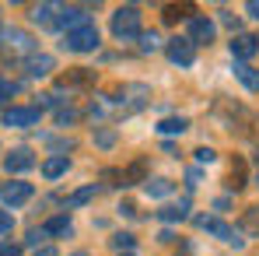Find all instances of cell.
<instances>
[{
	"label": "cell",
	"instance_id": "1",
	"mask_svg": "<svg viewBox=\"0 0 259 256\" xmlns=\"http://www.w3.org/2000/svg\"><path fill=\"white\" fill-rule=\"evenodd\" d=\"M112 35L116 39H140V7H119L116 14H112Z\"/></svg>",
	"mask_w": 259,
	"mask_h": 256
},
{
	"label": "cell",
	"instance_id": "2",
	"mask_svg": "<svg viewBox=\"0 0 259 256\" xmlns=\"http://www.w3.org/2000/svg\"><path fill=\"white\" fill-rule=\"evenodd\" d=\"M98 43H102V39H98V28H95V25H84V28L70 32L63 46H67L70 53H91V49H98Z\"/></svg>",
	"mask_w": 259,
	"mask_h": 256
},
{
	"label": "cell",
	"instance_id": "3",
	"mask_svg": "<svg viewBox=\"0 0 259 256\" xmlns=\"http://www.w3.org/2000/svg\"><path fill=\"white\" fill-rule=\"evenodd\" d=\"M196 225H200L203 232L217 235L221 242H235V246H242V242H245V239H238V232H235L231 225H224L221 217H210V214H203V217H196Z\"/></svg>",
	"mask_w": 259,
	"mask_h": 256
},
{
	"label": "cell",
	"instance_id": "4",
	"mask_svg": "<svg viewBox=\"0 0 259 256\" xmlns=\"http://www.w3.org/2000/svg\"><path fill=\"white\" fill-rule=\"evenodd\" d=\"M39 116H42V109H35V105H11V109L4 113V123L21 130V127H35Z\"/></svg>",
	"mask_w": 259,
	"mask_h": 256
},
{
	"label": "cell",
	"instance_id": "5",
	"mask_svg": "<svg viewBox=\"0 0 259 256\" xmlns=\"http://www.w3.org/2000/svg\"><path fill=\"white\" fill-rule=\"evenodd\" d=\"M84 25H91L84 7H60L56 28H67V35H70V32H77V28H84Z\"/></svg>",
	"mask_w": 259,
	"mask_h": 256
},
{
	"label": "cell",
	"instance_id": "6",
	"mask_svg": "<svg viewBox=\"0 0 259 256\" xmlns=\"http://www.w3.org/2000/svg\"><path fill=\"white\" fill-rule=\"evenodd\" d=\"M193 46H207L214 39V21L210 18H200V14H193L189 18V35H186Z\"/></svg>",
	"mask_w": 259,
	"mask_h": 256
},
{
	"label": "cell",
	"instance_id": "7",
	"mask_svg": "<svg viewBox=\"0 0 259 256\" xmlns=\"http://www.w3.org/2000/svg\"><path fill=\"white\" fill-rule=\"evenodd\" d=\"M165 53H168V60L179 63V67H189V63L196 60V49H193L189 39H172V43L165 46Z\"/></svg>",
	"mask_w": 259,
	"mask_h": 256
},
{
	"label": "cell",
	"instance_id": "8",
	"mask_svg": "<svg viewBox=\"0 0 259 256\" xmlns=\"http://www.w3.org/2000/svg\"><path fill=\"white\" fill-rule=\"evenodd\" d=\"M0 200L11 204V207L32 200V182H7V186H0Z\"/></svg>",
	"mask_w": 259,
	"mask_h": 256
},
{
	"label": "cell",
	"instance_id": "9",
	"mask_svg": "<svg viewBox=\"0 0 259 256\" xmlns=\"http://www.w3.org/2000/svg\"><path fill=\"white\" fill-rule=\"evenodd\" d=\"M259 53V39L256 35H235L231 39V56H238V60H252Z\"/></svg>",
	"mask_w": 259,
	"mask_h": 256
},
{
	"label": "cell",
	"instance_id": "10",
	"mask_svg": "<svg viewBox=\"0 0 259 256\" xmlns=\"http://www.w3.org/2000/svg\"><path fill=\"white\" fill-rule=\"evenodd\" d=\"M4 165H7V172H28L32 165H35V158H32V151H28V148H18V151H11V155H7V162H4Z\"/></svg>",
	"mask_w": 259,
	"mask_h": 256
},
{
	"label": "cell",
	"instance_id": "11",
	"mask_svg": "<svg viewBox=\"0 0 259 256\" xmlns=\"http://www.w3.org/2000/svg\"><path fill=\"white\" fill-rule=\"evenodd\" d=\"M4 39H7V49L11 53H32V35L28 32H21V28H11V32H4Z\"/></svg>",
	"mask_w": 259,
	"mask_h": 256
},
{
	"label": "cell",
	"instance_id": "12",
	"mask_svg": "<svg viewBox=\"0 0 259 256\" xmlns=\"http://www.w3.org/2000/svg\"><path fill=\"white\" fill-rule=\"evenodd\" d=\"M25 67H28V78H46V74L56 67V60H53L49 53H39V56H28Z\"/></svg>",
	"mask_w": 259,
	"mask_h": 256
},
{
	"label": "cell",
	"instance_id": "13",
	"mask_svg": "<svg viewBox=\"0 0 259 256\" xmlns=\"http://www.w3.org/2000/svg\"><path fill=\"white\" fill-rule=\"evenodd\" d=\"M235 78L249 91H259V67H249V63H235Z\"/></svg>",
	"mask_w": 259,
	"mask_h": 256
},
{
	"label": "cell",
	"instance_id": "14",
	"mask_svg": "<svg viewBox=\"0 0 259 256\" xmlns=\"http://www.w3.org/2000/svg\"><path fill=\"white\" fill-rule=\"evenodd\" d=\"M70 228H74V225H70V214H56V217H49L42 225L46 235H70Z\"/></svg>",
	"mask_w": 259,
	"mask_h": 256
},
{
	"label": "cell",
	"instance_id": "15",
	"mask_svg": "<svg viewBox=\"0 0 259 256\" xmlns=\"http://www.w3.org/2000/svg\"><path fill=\"white\" fill-rule=\"evenodd\" d=\"M63 172H67V155H53V158L42 162V175L46 179H60Z\"/></svg>",
	"mask_w": 259,
	"mask_h": 256
},
{
	"label": "cell",
	"instance_id": "16",
	"mask_svg": "<svg viewBox=\"0 0 259 256\" xmlns=\"http://www.w3.org/2000/svg\"><path fill=\"white\" fill-rule=\"evenodd\" d=\"M56 11H60L56 4H39V7H32V21L35 25H56V18H53Z\"/></svg>",
	"mask_w": 259,
	"mask_h": 256
},
{
	"label": "cell",
	"instance_id": "17",
	"mask_svg": "<svg viewBox=\"0 0 259 256\" xmlns=\"http://www.w3.org/2000/svg\"><path fill=\"white\" fill-rule=\"evenodd\" d=\"M144 193L154 197V200H161V197L172 193V182H168V179H147V182H144Z\"/></svg>",
	"mask_w": 259,
	"mask_h": 256
},
{
	"label": "cell",
	"instance_id": "18",
	"mask_svg": "<svg viewBox=\"0 0 259 256\" xmlns=\"http://www.w3.org/2000/svg\"><path fill=\"white\" fill-rule=\"evenodd\" d=\"M186 214H189V204L182 200V204H172V207H161L158 217H161V221H182Z\"/></svg>",
	"mask_w": 259,
	"mask_h": 256
},
{
	"label": "cell",
	"instance_id": "19",
	"mask_svg": "<svg viewBox=\"0 0 259 256\" xmlns=\"http://www.w3.org/2000/svg\"><path fill=\"white\" fill-rule=\"evenodd\" d=\"M186 127H189V123H186L182 116H168V120H161V123H158V130H161V133H182Z\"/></svg>",
	"mask_w": 259,
	"mask_h": 256
},
{
	"label": "cell",
	"instance_id": "20",
	"mask_svg": "<svg viewBox=\"0 0 259 256\" xmlns=\"http://www.w3.org/2000/svg\"><path fill=\"white\" fill-rule=\"evenodd\" d=\"M91 197H95V182H91V186H84V190H77V193L67 200V207H81V204H88V200H91Z\"/></svg>",
	"mask_w": 259,
	"mask_h": 256
},
{
	"label": "cell",
	"instance_id": "21",
	"mask_svg": "<svg viewBox=\"0 0 259 256\" xmlns=\"http://www.w3.org/2000/svg\"><path fill=\"white\" fill-rule=\"evenodd\" d=\"M158 46H161V39H158L154 32H140V49H144V53H154Z\"/></svg>",
	"mask_w": 259,
	"mask_h": 256
},
{
	"label": "cell",
	"instance_id": "22",
	"mask_svg": "<svg viewBox=\"0 0 259 256\" xmlns=\"http://www.w3.org/2000/svg\"><path fill=\"white\" fill-rule=\"evenodd\" d=\"M140 175H144V162H133V165H130V169L123 172V186H130V182H137Z\"/></svg>",
	"mask_w": 259,
	"mask_h": 256
},
{
	"label": "cell",
	"instance_id": "23",
	"mask_svg": "<svg viewBox=\"0 0 259 256\" xmlns=\"http://www.w3.org/2000/svg\"><path fill=\"white\" fill-rule=\"evenodd\" d=\"M95 144H98V148H112V144H116V133H112V130H95Z\"/></svg>",
	"mask_w": 259,
	"mask_h": 256
},
{
	"label": "cell",
	"instance_id": "24",
	"mask_svg": "<svg viewBox=\"0 0 259 256\" xmlns=\"http://www.w3.org/2000/svg\"><path fill=\"white\" fill-rule=\"evenodd\" d=\"M245 228H249L252 235H259V207H249V211H245Z\"/></svg>",
	"mask_w": 259,
	"mask_h": 256
},
{
	"label": "cell",
	"instance_id": "25",
	"mask_svg": "<svg viewBox=\"0 0 259 256\" xmlns=\"http://www.w3.org/2000/svg\"><path fill=\"white\" fill-rule=\"evenodd\" d=\"M112 246H116V249H133V235H130V232H119V235L112 239Z\"/></svg>",
	"mask_w": 259,
	"mask_h": 256
},
{
	"label": "cell",
	"instance_id": "26",
	"mask_svg": "<svg viewBox=\"0 0 259 256\" xmlns=\"http://www.w3.org/2000/svg\"><path fill=\"white\" fill-rule=\"evenodd\" d=\"M11 228H14V217H11V211H4V207H0V235H7Z\"/></svg>",
	"mask_w": 259,
	"mask_h": 256
},
{
	"label": "cell",
	"instance_id": "27",
	"mask_svg": "<svg viewBox=\"0 0 259 256\" xmlns=\"http://www.w3.org/2000/svg\"><path fill=\"white\" fill-rule=\"evenodd\" d=\"M242 179H245V165L238 162V165L231 169V186H242Z\"/></svg>",
	"mask_w": 259,
	"mask_h": 256
},
{
	"label": "cell",
	"instance_id": "28",
	"mask_svg": "<svg viewBox=\"0 0 259 256\" xmlns=\"http://www.w3.org/2000/svg\"><path fill=\"white\" fill-rule=\"evenodd\" d=\"M14 91H18V88L11 85V81H4V78H0V102H7V98H11Z\"/></svg>",
	"mask_w": 259,
	"mask_h": 256
},
{
	"label": "cell",
	"instance_id": "29",
	"mask_svg": "<svg viewBox=\"0 0 259 256\" xmlns=\"http://www.w3.org/2000/svg\"><path fill=\"white\" fill-rule=\"evenodd\" d=\"M88 81H91L88 70H74V74H70V85H88Z\"/></svg>",
	"mask_w": 259,
	"mask_h": 256
},
{
	"label": "cell",
	"instance_id": "30",
	"mask_svg": "<svg viewBox=\"0 0 259 256\" xmlns=\"http://www.w3.org/2000/svg\"><path fill=\"white\" fill-rule=\"evenodd\" d=\"M21 253V246H14V242H0V256H18Z\"/></svg>",
	"mask_w": 259,
	"mask_h": 256
},
{
	"label": "cell",
	"instance_id": "31",
	"mask_svg": "<svg viewBox=\"0 0 259 256\" xmlns=\"http://www.w3.org/2000/svg\"><path fill=\"white\" fill-rule=\"evenodd\" d=\"M217 155H214V148H200L196 151V162H214Z\"/></svg>",
	"mask_w": 259,
	"mask_h": 256
},
{
	"label": "cell",
	"instance_id": "32",
	"mask_svg": "<svg viewBox=\"0 0 259 256\" xmlns=\"http://www.w3.org/2000/svg\"><path fill=\"white\" fill-rule=\"evenodd\" d=\"M42 239H46V232H42V228H35V232H28V246H39Z\"/></svg>",
	"mask_w": 259,
	"mask_h": 256
},
{
	"label": "cell",
	"instance_id": "33",
	"mask_svg": "<svg viewBox=\"0 0 259 256\" xmlns=\"http://www.w3.org/2000/svg\"><path fill=\"white\" fill-rule=\"evenodd\" d=\"M70 120H77V113H74V109H63V113H60V123H70Z\"/></svg>",
	"mask_w": 259,
	"mask_h": 256
},
{
	"label": "cell",
	"instance_id": "34",
	"mask_svg": "<svg viewBox=\"0 0 259 256\" xmlns=\"http://www.w3.org/2000/svg\"><path fill=\"white\" fill-rule=\"evenodd\" d=\"M245 11H249V14H252V18H259V0H252V4H249V7H245Z\"/></svg>",
	"mask_w": 259,
	"mask_h": 256
},
{
	"label": "cell",
	"instance_id": "35",
	"mask_svg": "<svg viewBox=\"0 0 259 256\" xmlns=\"http://www.w3.org/2000/svg\"><path fill=\"white\" fill-rule=\"evenodd\" d=\"M39 256H56V249H42V253H39Z\"/></svg>",
	"mask_w": 259,
	"mask_h": 256
},
{
	"label": "cell",
	"instance_id": "36",
	"mask_svg": "<svg viewBox=\"0 0 259 256\" xmlns=\"http://www.w3.org/2000/svg\"><path fill=\"white\" fill-rule=\"evenodd\" d=\"M70 256H91V253H70Z\"/></svg>",
	"mask_w": 259,
	"mask_h": 256
},
{
	"label": "cell",
	"instance_id": "37",
	"mask_svg": "<svg viewBox=\"0 0 259 256\" xmlns=\"http://www.w3.org/2000/svg\"><path fill=\"white\" fill-rule=\"evenodd\" d=\"M0 39H4V25H0Z\"/></svg>",
	"mask_w": 259,
	"mask_h": 256
}]
</instances>
